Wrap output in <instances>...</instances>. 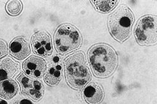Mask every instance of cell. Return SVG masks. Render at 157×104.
<instances>
[{
	"label": "cell",
	"mask_w": 157,
	"mask_h": 104,
	"mask_svg": "<svg viewBox=\"0 0 157 104\" xmlns=\"http://www.w3.org/2000/svg\"><path fill=\"white\" fill-rule=\"evenodd\" d=\"M88 58L93 73L98 78L109 77L117 68V53L108 44H98L91 47L88 52Z\"/></svg>",
	"instance_id": "6da1fadb"
},
{
	"label": "cell",
	"mask_w": 157,
	"mask_h": 104,
	"mask_svg": "<svg viewBox=\"0 0 157 104\" xmlns=\"http://www.w3.org/2000/svg\"><path fill=\"white\" fill-rule=\"evenodd\" d=\"M65 71L67 83L75 89L82 90L91 80L85 55L82 52H76L65 59Z\"/></svg>",
	"instance_id": "7a4b0ae2"
},
{
	"label": "cell",
	"mask_w": 157,
	"mask_h": 104,
	"mask_svg": "<svg viewBox=\"0 0 157 104\" xmlns=\"http://www.w3.org/2000/svg\"><path fill=\"white\" fill-rule=\"evenodd\" d=\"M134 17L131 10L122 5L109 15L108 26L110 34L117 41L122 43L131 36Z\"/></svg>",
	"instance_id": "3957f363"
},
{
	"label": "cell",
	"mask_w": 157,
	"mask_h": 104,
	"mask_svg": "<svg viewBox=\"0 0 157 104\" xmlns=\"http://www.w3.org/2000/svg\"><path fill=\"white\" fill-rule=\"evenodd\" d=\"M82 43V38L79 31L70 24L60 25L55 33V48L62 55L78 49Z\"/></svg>",
	"instance_id": "277c9868"
},
{
	"label": "cell",
	"mask_w": 157,
	"mask_h": 104,
	"mask_svg": "<svg viewBox=\"0 0 157 104\" xmlns=\"http://www.w3.org/2000/svg\"><path fill=\"white\" fill-rule=\"evenodd\" d=\"M157 17L146 15L141 18L136 24L135 36L138 44L148 46L157 43Z\"/></svg>",
	"instance_id": "5b68a950"
},
{
	"label": "cell",
	"mask_w": 157,
	"mask_h": 104,
	"mask_svg": "<svg viewBox=\"0 0 157 104\" xmlns=\"http://www.w3.org/2000/svg\"><path fill=\"white\" fill-rule=\"evenodd\" d=\"M17 79L20 83L21 93L32 98L34 101H39L44 94L42 83L38 80H33L21 73Z\"/></svg>",
	"instance_id": "8992f818"
},
{
	"label": "cell",
	"mask_w": 157,
	"mask_h": 104,
	"mask_svg": "<svg viewBox=\"0 0 157 104\" xmlns=\"http://www.w3.org/2000/svg\"><path fill=\"white\" fill-rule=\"evenodd\" d=\"M31 44L33 52L36 55L47 57L53 53L52 37L45 31L36 32L32 37Z\"/></svg>",
	"instance_id": "52a82bcc"
},
{
	"label": "cell",
	"mask_w": 157,
	"mask_h": 104,
	"mask_svg": "<svg viewBox=\"0 0 157 104\" xmlns=\"http://www.w3.org/2000/svg\"><path fill=\"white\" fill-rule=\"evenodd\" d=\"M22 68L25 74L32 78H41L47 70L45 60L41 58L32 56L22 64Z\"/></svg>",
	"instance_id": "ba28073f"
},
{
	"label": "cell",
	"mask_w": 157,
	"mask_h": 104,
	"mask_svg": "<svg viewBox=\"0 0 157 104\" xmlns=\"http://www.w3.org/2000/svg\"><path fill=\"white\" fill-rule=\"evenodd\" d=\"M10 55L18 60H23L30 54L28 42L23 37H18L10 44Z\"/></svg>",
	"instance_id": "9c48e42d"
},
{
	"label": "cell",
	"mask_w": 157,
	"mask_h": 104,
	"mask_svg": "<svg viewBox=\"0 0 157 104\" xmlns=\"http://www.w3.org/2000/svg\"><path fill=\"white\" fill-rule=\"evenodd\" d=\"M85 101L89 104H99L104 97V93L101 86L95 83L88 85L83 91Z\"/></svg>",
	"instance_id": "30bf717a"
},
{
	"label": "cell",
	"mask_w": 157,
	"mask_h": 104,
	"mask_svg": "<svg viewBox=\"0 0 157 104\" xmlns=\"http://www.w3.org/2000/svg\"><path fill=\"white\" fill-rule=\"evenodd\" d=\"M20 70L18 63L10 58H6L0 61V81L12 78Z\"/></svg>",
	"instance_id": "8fae6325"
},
{
	"label": "cell",
	"mask_w": 157,
	"mask_h": 104,
	"mask_svg": "<svg viewBox=\"0 0 157 104\" xmlns=\"http://www.w3.org/2000/svg\"><path fill=\"white\" fill-rule=\"evenodd\" d=\"M18 91V85L13 80H5L0 83V97L4 99H12Z\"/></svg>",
	"instance_id": "7c38bea8"
},
{
	"label": "cell",
	"mask_w": 157,
	"mask_h": 104,
	"mask_svg": "<svg viewBox=\"0 0 157 104\" xmlns=\"http://www.w3.org/2000/svg\"><path fill=\"white\" fill-rule=\"evenodd\" d=\"M62 77V67L60 65H55L51 67L44 76L45 83L51 86L59 83Z\"/></svg>",
	"instance_id": "4fadbf2b"
},
{
	"label": "cell",
	"mask_w": 157,
	"mask_h": 104,
	"mask_svg": "<svg viewBox=\"0 0 157 104\" xmlns=\"http://www.w3.org/2000/svg\"><path fill=\"white\" fill-rule=\"evenodd\" d=\"M118 1H92L96 9L101 13H109L117 6Z\"/></svg>",
	"instance_id": "5bb4252c"
},
{
	"label": "cell",
	"mask_w": 157,
	"mask_h": 104,
	"mask_svg": "<svg viewBox=\"0 0 157 104\" xmlns=\"http://www.w3.org/2000/svg\"><path fill=\"white\" fill-rule=\"evenodd\" d=\"M6 9L9 15L17 16L22 10V5L20 1H10L7 3Z\"/></svg>",
	"instance_id": "9a60e30c"
},
{
	"label": "cell",
	"mask_w": 157,
	"mask_h": 104,
	"mask_svg": "<svg viewBox=\"0 0 157 104\" xmlns=\"http://www.w3.org/2000/svg\"><path fill=\"white\" fill-rule=\"evenodd\" d=\"M8 54V48L6 42L0 40V59Z\"/></svg>",
	"instance_id": "2e32d148"
},
{
	"label": "cell",
	"mask_w": 157,
	"mask_h": 104,
	"mask_svg": "<svg viewBox=\"0 0 157 104\" xmlns=\"http://www.w3.org/2000/svg\"><path fill=\"white\" fill-rule=\"evenodd\" d=\"M11 104H33L32 102L25 98H18L16 99L15 101H13Z\"/></svg>",
	"instance_id": "e0dca14e"
},
{
	"label": "cell",
	"mask_w": 157,
	"mask_h": 104,
	"mask_svg": "<svg viewBox=\"0 0 157 104\" xmlns=\"http://www.w3.org/2000/svg\"><path fill=\"white\" fill-rule=\"evenodd\" d=\"M0 104H7V103L5 101L0 99Z\"/></svg>",
	"instance_id": "ac0fdd59"
}]
</instances>
